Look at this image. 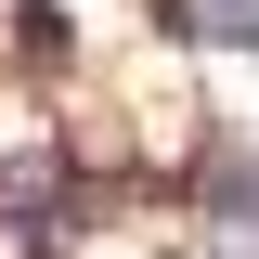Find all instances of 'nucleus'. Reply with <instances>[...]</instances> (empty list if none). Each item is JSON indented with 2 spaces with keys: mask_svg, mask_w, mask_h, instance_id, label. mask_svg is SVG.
Instances as JSON below:
<instances>
[{
  "mask_svg": "<svg viewBox=\"0 0 259 259\" xmlns=\"http://www.w3.org/2000/svg\"><path fill=\"white\" fill-rule=\"evenodd\" d=\"M207 207H221L233 246H246V233H259V156H233V143H221V156H207Z\"/></svg>",
  "mask_w": 259,
  "mask_h": 259,
  "instance_id": "f257e3e1",
  "label": "nucleus"
},
{
  "mask_svg": "<svg viewBox=\"0 0 259 259\" xmlns=\"http://www.w3.org/2000/svg\"><path fill=\"white\" fill-rule=\"evenodd\" d=\"M182 39H221V52H259V0H182Z\"/></svg>",
  "mask_w": 259,
  "mask_h": 259,
  "instance_id": "f03ea898",
  "label": "nucleus"
},
{
  "mask_svg": "<svg viewBox=\"0 0 259 259\" xmlns=\"http://www.w3.org/2000/svg\"><path fill=\"white\" fill-rule=\"evenodd\" d=\"M13 26H26V52H39V65H65V0H26Z\"/></svg>",
  "mask_w": 259,
  "mask_h": 259,
  "instance_id": "7ed1b4c3",
  "label": "nucleus"
}]
</instances>
